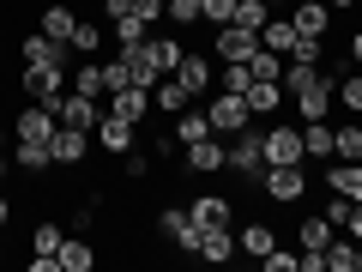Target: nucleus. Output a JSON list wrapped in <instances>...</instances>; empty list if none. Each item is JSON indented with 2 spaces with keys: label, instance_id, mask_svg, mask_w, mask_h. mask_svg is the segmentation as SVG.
Wrapping results in <instances>:
<instances>
[{
  "label": "nucleus",
  "instance_id": "nucleus-21",
  "mask_svg": "<svg viewBox=\"0 0 362 272\" xmlns=\"http://www.w3.org/2000/svg\"><path fill=\"white\" fill-rule=\"evenodd\" d=\"M85 145H90V133H85V128H61L49 152H54V164H85Z\"/></svg>",
  "mask_w": 362,
  "mask_h": 272
},
{
  "label": "nucleus",
  "instance_id": "nucleus-43",
  "mask_svg": "<svg viewBox=\"0 0 362 272\" xmlns=\"http://www.w3.org/2000/svg\"><path fill=\"white\" fill-rule=\"evenodd\" d=\"M103 85H109V91H127V85H133L127 61H103Z\"/></svg>",
  "mask_w": 362,
  "mask_h": 272
},
{
  "label": "nucleus",
  "instance_id": "nucleus-23",
  "mask_svg": "<svg viewBox=\"0 0 362 272\" xmlns=\"http://www.w3.org/2000/svg\"><path fill=\"white\" fill-rule=\"evenodd\" d=\"M206 133H211V115H206V109L187 103V109L175 115V145H194V140H206Z\"/></svg>",
  "mask_w": 362,
  "mask_h": 272
},
{
  "label": "nucleus",
  "instance_id": "nucleus-26",
  "mask_svg": "<svg viewBox=\"0 0 362 272\" xmlns=\"http://www.w3.org/2000/svg\"><path fill=\"white\" fill-rule=\"evenodd\" d=\"M242 97H247V109H254V115H272V109L284 103V85H272V79H254Z\"/></svg>",
  "mask_w": 362,
  "mask_h": 272
},
{
  "label": "nucleus",
  "instance_id": "nucleus-24",
  "mask_svg": "<svg viewBox=\"0 0 362 272\" xmlns=\"http://www.w3.org/2000/svg\"><path fill=\"white\" fill-rule=\"evenodd\" d=\"M121 61H127V73H133V85H145V91H151L157 79H163V67L151 61V49H145V42H139V49H127V55H121Z\"/></svg>",
  "mask_w": 362,
  "mask_h": 272
},
{
  "label": "nucleus",
  "instance_id": "nucleus-52",
  "mask_svg": "<svg viewBox=\"0 0 362 272\" xmlns=\"http://www.w3.org/2000/svg\"><path fill=\"white\" fill-rule=\"evenodd\" d=\"M350 55H356V61H362V30H356V37H350Z\"/></svg>",
  "mask_w": 362,
  "mask_h": 272
},
{
  "label": "nucleus",
  "instance_id": "nucleus-46",
  "mask_svg": "<svg viewBox=\"0 0 362 272\" xmlns=\"http://www.w3.org/2000/svg\"><path fill=\"white\" fill-rule=\"evenodd\" d=\"M127 6L145 18V25H157V18H163V0H127Z\"/></svg>",
  "mask_w": 362,
  "mask_h": 272
},
{
  "label": "nucleus",
  "instance_id": "nucleus-2",
  "mask_svg": "<svg viewBox=\"0 0 362 272\" xmlns=\"http://www.w3.org/2000/svg\"><path fill=\"white\" fill-rule=\"evenodd\" d=\"M259 188H266L272 200H284V206H290V200L308 194V169H302V164H266V169H259Z\"/></svg>",
  "mask_w": 362,
  "mask_h": 272
},
{
  "label": "nucleus",
  "instance_id": "nucleus-50",
  "mask_svg": "<svg viewBox=\"0 0 362 272\" xmlns=\"http://www.w3.org/2000/svg\"><path fill=\"white\" fill-rule=\"evenodd\" d=\"M344 230H350V236L362 242V200H356V212H350V224H344Z\"/></svg>",
  "mask_w": 362,
  "mask_h": 272
},
{
  "label": "nucleus",
  "instance_id": "nucleus-16",
  "mask_svg": "<svg viewBox=\"0 0 362 272\" xmlns=\"http://www.w3.org/2000/svg\"><path fill=\"white\" fill-rule=\"evenodd\" d=\"M109 109H115V115H127L133 128H139V121L151 115V91H145V85H127V91H109Z\"/></svg>",
  "mask_w": 362,
  "mask_h": 272
},
{
  "label": "nucleus",
  "instance_id": "nucleus-33",
  "mask_svg": "<svg viewBox=\"0 0 362 272\" xmlns=\"http://www.w3.org/2000/svg\"><path fill=\"white\" fill-rule=\"evenodd\" d=\"M272 18V0H235V13H230V25H242V30H259Z\"/></svg>",
  "mask_w": 362,
  "mask_h": 272
},
{
  "label": "nucleus",
  "instance_id": "nucleus-30",
  "mask_svg": "<svg viewBox=\"0 0 362 272\" xmlns=\"http://www.w3.org/2000/svg\"><path fill=\"white\" fill-rule=\"evenodd\" d=\"M332 157H344V164H362V121H350V128H332Z\"/></svg>",
  "mask_w": 362,
  "mask_h": 272
},
{
  "label": "nucleus",
  "instance_id": "nucleus-12",
  "mask_svg": "<svg viewBox=\"0 0 362 272\" xmlns=\"http://www.w3.org/2000/svg\"><path fill=\"white\" fill-rule=\"evenodd\" d=\"M254 49H259V30L218 25V61H254Z\"/></svg>",
  "mask_w": 362,
  "mask_h": 272
},
{
  "label": "nucleus",
  "instance_id": "nucleus-40",
  "mask_svg": "<svg viewBox=\"0 0 362 272\" xmlns=\"http://www.w3.org/2000/svg\"><path fill=\"white\" fill-rule=\"evenodd\" d=\"M350 212H356V200H350V194H332V200H326V224H332V230H344Z\"/></svg>",
  "mask_w": 362,
  "mask_h": 272
},
{
  "label": "nucleus",
  "instance_id": "nucleus-17",
  "mask_svg": "<svg viewBox=\"0 0 362 272\" xmlns=\"http://www.w3.org/2000/svg\"><path fill=\"white\" fill-rule=\"evenodd\" d=\"M290 25H296L302 37H320V42H326V25H332V13H326V0H296Z\"/></svg>",
  "mask_w": 362,
  "mask_h": 272
},
{
  "label": "nucleus",
  "instance_id": "nucleus-14",
  "mask_svg": "<svg viewBox=\"0 0 362 272\" xmlns=\"http://www.w3.org/2000/svg\"><path fill=\"white\" fill-rule=\"evenodd\" d=\"M296 37H302V30L290 25V13H272L266 25H259V49H272V55H284V61H290V49H296Z\"/></svg>",
  "mask_w": 362,
  "mask_h": 272
},
{
  "label": "nucleus",
  "instance_id": "nucleus-10",
  "mask_svg": "<svg viewBox=\"0 0 362 272\" xmlns=\"http://www.w3.org/2000/svg\"><path fill=\"white\" fill-rule=\"evenodd\" d=\"M157 230H163L169 242L181 248V254H199V224L187 218V212H175V206H169V212H157Z\"/></svg>",
  "mask_w": 362,
  "mask_h": 272
},
{
  "label": "nucleus",
  "instance_id": "nucleus-13",
  "mask_svg": "<svg viewBox=\"0 0 362 272\" xmlns=\"http://www.w3.org/2000/svg\"><path fill=\"white\" fill-rule=\"evenodd\" d=\"M66 61H73L66 42L42 37V30H30V37H25V67H66Z\"/></svg>",
  "mask_w": 362,
  "mask_h": 272
},
{
  "label": "nucleus",
  "instance_id": "nucleus-22",
  "mask_svg": "<svg viewBox=\"0 0 362 272\" xmlns=\"http://www.w3.org/2000/svg\"><path fill=\"white\" fill-rule=\"evenodd\" d=\"M187 218H194L199 230H211V224H230V200H223V194H199L194 206H187Z\"/></svg>",
  "mask_w": 362,
  "mask_h": 272
},
{
  "label": "nucleus",
  "instance_id": "nucleus-51",
  "mask_svg": "<svg viewBox=\"0 0 362 272\" xmlns=\"http://www.w3.org/2000/svg\"><path fill=\"white\" fill-rule=\"evenodd\" d=\"M6 218H13V200H6V194H0V230H6Z\"/></svg>",
  "mask_w": 362,
  "mask_h": 272
},
{
  "label": "nucleus",
  "instance_id": "nucleus-20",
  "mask_svg": "<svg viewBox=\"0 0 362 272\" xmlns=\"http://www.w3.org/2000/svg\"><path fill=\"white\" fill-rule=\"evenodd\" d=\"M187 103H194V97H187V85H181L175 73H163V79L151 85V109H169V115H181Z\"/></svg>",
  "mask_w": 362,
  "mask_h": 272
},
{
  "label": "nucleus",
  "instance_id": "nucleus-42",
  "mask_svg": "<svg viewBox=\"0 0 362 272\" xmlns=\"http://www.w3.org/2000/svg\"><path fill=\"white\" fill-rule=\"evenodd\" d=\"M338 103H344V109H356V115H362V73L338 79Z\"/></svg>",
  "mask_w": 362,
  "mask_h": 272
},
{
  "label": "nucleus",
  "instance_id": "nucleus-7",
  "mask_svg": "<svg viewBox=\"0 0 362 272\" xmlns=\"http://www.w3.org/2000/svg\"><path fill=\"white\" fill-rule=\"evenodd\" d=\"M66 85H73L66 67H25V91L37 97V103H49V109H54V97H61Z\"/></svg>",
  "mask_w": 362,
  "mask_h": 272
},
{
  "label": "nucleus",
  "instance_id": "nucleus-34",
  "mask_svg": "<svg viewBox=\"0 0 362 272\" xmlns=\"http://www.w3.org/2000/svg\"><path fill=\"white\" fill-rule=\"evenodd\" d=\"M356 236H350V242H338V236H332V242H326V272H356Z\"/></svg>",
  "mask_w": 362,
  "mask_h": 272
},
{
  "label": "nucleus",
  "instance_id": "nucleus-47",
  "mask_svg": "<svg viewBox=\"0 0 362 272\" xmlns=\"http://www.w3.org/2000/svg\"><path fill=\"white\" fill-rule=\"evenodd\" d=\"M259 266H266V272H290V266H296V254H284V248H272V254L259 260Z\"/></svg>",
  "mask_w": 362,
  "mask_h": 272
},
{
  "label": "nucleus",
  "instance_id": "nucleus-44",
  "mask_svg": "<svg viewBox=\"0 0 362 272\" xmlns=\"http://www.w3.org/2000/svg\"><path fill=\"white\" fill-rule=\"evenodd\" d=\"M235 0H199V18H211V25H230Z\"/></svg>",
  "mask_w": 362,
  "mask_h": 272
},
{
  "label": "nucleus",
  "instance_id": "nucleus-11",
  "mask_svg": "<svg viewBox=\"0 0 362 272\" xmlns=\"http://www.w3.org/2000/svg\"><path fill=\"white\" fill-rule=\"evenodd\" d=\"M332 97H338L332 79H314L308 91H296V115L302 121H326V115H332Z\"/></svg>",
  "mask_w": 362,
  "mask_h": 272
},
{
  "label": "nucleus",
  "instance_id": "nucleus-1",
  "mask_svg": "<svg viewBox=\"0 0 362 272\" xmlns=\"http://www.w3.org/2000/svg\"><path fill=\"white\" fill-rule=\"evenodd\" d=\"M54 121H61V128H85V133H97L103 103H97V97H85V91H61V97H54Z\"/></svg>",
  "mask_w": 362,
  "mask_h": 272
},
{
  "label": "nucleus",
  "instance_id": "nucleus-15",
  "mask_svg": "<svg viewBox=\"0 0 362 272\" xmlns=\"http://www.w3.org/2000/svg\"><path fill=\"white\" fill-rule=\"evenodd\" d=\"M97 145H103V152H133V121L127 115H115V109H103V121H97Z\"/></svg>",
  "mask_w": 362,
  "mask_h": 272
},
{
  "label": "nucleus",
  "instance_id": "nucleus-41",
  "mask_svg": "<svg viewBox=\"0 0 362 272\" xmlns=\"http://www.w3.org/2000/svg\"><path fill=\"white\" fill-rule=\"evenodd\" d=\"M163 18H175V25H199V0H163Z\"/></svg>",
  "mask_w": 362,
  "mask_h": 272
},
{
  "label": "nucleus",
  "instance_id": "nucleus-38",
  "mask_svg": "<svg viewBox=\"0 0 362 272\" xmlns=\"http://www.w3.org/2000/svg\"><path fill=\"white\" fill-rule=\"evenodd\" d=\"M296 242L302 248H326V242H332V224H326V218H302L296 224Z\"/></svg>",
  "mask_w": 362,
  "mask_h": 272
},
{
  "label": "nucleus",
  "instance_id": "nucleus-3",
  "mask_svg": "<svg viewBox=\"0 0 362 272\" xmlns=\"http://www.w3.org/2000/svg\"><path fill=\"white\" fill-rule=\"evenodd\" d=\"M206 115H211V133H242L247 121H254V109H247L242 91H218V97L206 103Z\"/></svg>",
  "mask_w": 362,
  "mask_h": 272
},
{
  "label": "nucleus",
  "instance_id": "nucleus-25",
  "mask_svg": "<svg viewBox=\"0 0 362 272\" xmlns=\"http://www.w3.org/2000/svg\"><path fill=\"white\" fill-rule=\"evenodd\" d=\"M314 79H326V67H320V61H296V55H290V67H284V97L308 91Z\"/></svg>",
  "mask_w": 362,
  "mask_h": 272
},
{
  "label": "nucleus",
  "instance_id": "nucleus-36",
  "mask_svg": "<svg viewBox=\"0 0 362 272\" xmlns=\"http://www.w3.org/2000/svg\"><path fill=\"white\" fill-rule=\"evenodd\" d=\"M66 49H73V55H97V49H103V30L90 25V18H78V25H73V42H66Z\"/></svg>",
  "mask_w": 362,
  "mask_h": 272
},
{
  "label": "nucleus",
  "instance_id": "nucleus-32",
  "mask_svg": "<svg viewBox=\"0 0 362 272\" xmlns=\"http://www.w3.org/2000/svg\"><path fill=\"white\" fill-rule=\"evenodd\" d=\"M97 266V254H90V242H78V236H66L61 242V272H90Z\"/></svg>",
  "mask_w": 362,
  "mask_h": 272
},
{
  "label": "nucleus",
  "instance_id": "nucleus-28",
  "mask_svg": "<svg viewBox=\"0 0 362 272\" xmlns=\"http://www.w3.org/2000/svg\"><path fill=\"white\" fill-rule=\"evenodd\" d=\"M66 91H85V97H109L103 67H97V61H73V85H66Z\"/></svg>",
  "mask_w": 362,
  "mask_h": 272
},
{
  "label": "nucleus",
  "instance_id": "nucleus-53",
  "mask_svg": "<svg viewBox=\"0 0 362 272\" xmlns=\"http://www.w3.org/2000/svg\"><path fill=\"white\" fill-rule=\"evenodd\" d=\"M326 6H356V0H326Z\"/></svg>",
  "mask_w": 362,
  "mask_h": 272
},
{
  "label": "nucleus",
  "instance_id": "nucleus-37",
  "mask_svg": "<svg viewBox=\"0 0 362 272\" xmlns=\"http://www.w3.org/2000/svg\"><path fill=\"white\" fill-rule=\"evenodd\" d=\"M49 164H54V152H49V145H30V140H18V169H30V176H42Z\"/></svg>",
  "mask_w": 362,
  "mask_h": 272
},
{
  "label": "nucleus",
  "instance_id": "nucleus-29",
  "mask_svg": "<svg viewBox=\"0 0 362 272\" xmlns=\"http://www.w3.org/2000/svg\"><path fill=\"white\" fill-rule=\"evenodd\" d=\"M235 242H242V254L266 260L272 248H278V236H272V224H242V236H235Z\"/></svg>",
  "mask_w": 362,
  "mask_h": 272
},
{
  "label": "nucleus",
  "instance_id": "nucleus-55",
  "mask_svg": "<svg viewBox=\"0 0 362 272\" xmlns=\"http://www.w3.org/2000/svg\"><path fill=\"white\" fill-rule=\"evenodd\" d=\"M0 145H6V128H0Z\"/></svg>",
  "mask_w": 362,
  "mask_h": 272
},
{
  "label": "nucleus",
  "instance_id": "nucleus-39",
  "mask_svg": "<svg viewBox=\"0 0 362 272\" xmlns=\"http://www.w3.org/2000/svg\"><path fill=\"white\" fill-rule=\"evenodd\" d=\"M61 224H37V230H30V254H61Z\"/></svg>",
  "mask_w": 362,
  "mask_h": 272
},
{
  "label": "nucleus",
  "instance_id": "nucleus-31",
  "mask_svg": "<svg viewBox=\"0 0 362 272\" xmlns=\"http://www.w3.org/2000/svg\"><path fill=\"white\" fill-rule=\"evenodd\" d=\"M109 30H115V37H121V49H139V42H145V30H151V25H145V18H139V13H133V6H127V13H121V18H109Z\"/></svg>",
  "mask_w": 362,
  "mask_h": 272
},
{
  "label": "nucleus",
  "instance_id": "nucleus-35",
  "mask_svg": "<svg viewBox=\"0 0 362 272\" xmlns=\"http://www.w3.org/2000/svg\"><path fill=\"white\" fill-rule=\"evenodd\" d=\"M145 49H151V61L163 67V73H175V67H181V55H187L175 37H145Z\"/></svg>",
  "mask_w": 362,
  "mask_h": 272
},
{
  "label": "nucleus",
  "instance_id": "nucleus-5",
  "mask_svg": "<svg viewBox=\"0 0 362 272\" xmlns=\"http://www.w3.org/2000/svg\"><path fill=\"white\" fill-rule=\"evenodd\" d=\"M181 157H187L194 176H218V169H230V145H223V133H206V140L181 145Z\"/></svg>",
  "mask_w": 362,
  "mask_h": 272
},
{
  "label": "nucleus",
  "instance_id": "nucleus-48",
  "mask_svg": "<svg viewBox=\"0 0 362 272\" xmlns=\"http://www.w3.org/2000/svg\"><path fill=\"white\" fill-rule=\"evenodd\" d=\"M121 164H127V176H133V181H139V176H145V169H151V157H145V152H121Z\"/></svg>",
  "mask_w": 362,
  "mask_h": 272
},
{
  "label": "nucleus",
  "instance_id": "nucleus-45",
  "mask_svg": "<svg viewBox=\"0 0 362 272\" xmlns=\"http://www.w3.org/2000/svg\"><path fill=\"white\" fill-rule=\"evenodd\" d=\"M326 194H350V164H332V169H326Z\"/></svg>",
  "mask_w": 362,
  "mask_h": 272
},
{
  "label": "nucleus",
  "instance_id": "nucleus-18",
  "mask_svg": "<svg viewBox=\"0 0 362 272\" xmlns=\"http://www.w3.org/2000/svg\"><path fill=\"white\" fill-rule=\"evenodd\" d=\"M242 254V242L230 236V224H211V230H199V260H235Z\"/></svg>",
  "mask_w": 362,
  "mask_h": 272
},
{
  "label": "nucleus",
  "instance_id": "nucleus-6",
  "mask_svg": "<svg viewBox=\"0 0 362 272\" xmlns=\"http://www.w3.org/2000/svg\"><path fill=\"white\" fill-rule=\"evenodd\" d=\"M18 140H30V145H54V133H61V121H54V109L49 103H30V109H18Z\"/></svg>",
  "mask_w": 362,
  "mask_h": 272
},
{
  "label": "nucleus",
  "instance_id": "nucleus-19",
  "mask_svg": "<svg viewBox=\"0 0 362 272\" xmlns=\"http://www.w3.org/2000/svg\"><path fill=\"white\" fill-rule=\"evenodd\" d=\"M73 25H78V13H73V6H61V0L42 6V18H37V30H42V37H54V42H73Z\"/></svg>",
  "mask_w": 362,
  "mask_h": 272
},
{
  "label": "nucleus",
  "instance_id": "nucleus-54",
  "mask_svg": "<svg viewBox=\"0 0 362 272\" xmlns=\"http://www.w3.org/2000/svg\"><path fill=\"white\" fill-rule=\"evenodd\" d=\"M0 176H6V157H0Z\"/></svg>",
  "mask_w": 362,
  "mask_h": 272
},
{
  "label": "nucleus",
  "instance_id": "nucleus-4",
  "mask_svg": "<svg viewBox=\"0 0 362 272\" xmlns=\"http://www.w3.org/2000/svg\"><path fill=\"white\" fill-rule=\"evenodd\" d=\"M259 145H266V164H308V152H302V128H290V121L266 128Z\"/></svg>",
  "mask_w": 362,
  "mask_h": 272
},
{
  "label": "nucleus",
  "instance_id": "nucleus-49",
  "mask_svg": "<svg viewBox=\"0 0 362 272\" xmlns=\"http://www.w3.org/2000/svg\"><path fill=\"white\" fill-rule=\"evenodd\" d=\"M350 200H362V164H350Z\"/></svg>",
  "mask_w": 362,
  "mask_h": 272
},
{
  "label": "nucleus",
  "instance_id": "nucleus-9",
  "mask_svg": "<svg viewBox=\"0 0 362 272\" xmlns=\"http://www.w3.org/2000/svg\"><path fill=\"white\" fill-rule=\"evenodd\" d=\"M175 79H181V85H187V97H206V91L218 85V67H211V55H181Z\"/></svg>",
  "mask_w": 362,
  "mask_h": 272
},
{
  "label": "nucleus",
  "instance_id": "nucleus-8",
  "mask_svg": "<svg viewBox=\"0 0 362 272\" xmlns=\"http://www.w3.org/2000/svg\"><path fill=\"white\" fill-rule=\"evenodd\" d=\"M230 169H242V176H259V169H266V145H259L254 121L235 133V145H230Z\"/></svg>",
  "mask_w": 362,
  "mask_h": 272
},
{
  "label": "nucleus",
  "instance_id": "nucleus-27",
  "mask_svg": "<svg viewBox=\"0 0 362 272\" xmlns=\"http://www.w3.org/2000/svg\"><path fill=\"white\" fill-rule=\"evenodd\" d=\"M302 152L308 157H332V121H302Z\"/></svg>",
  "mask_w": 362,
  "mask_h": 272
}]
</instances>
